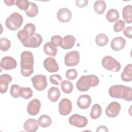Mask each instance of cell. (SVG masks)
Listing matches in <instances>:
<instances>
[{
    "label": "cell",
    "mask_w": 132,
    "mask_h": 132,
    "mask_svg": "<svg viewBox=\"0 0 132 132\" xmlns=\"http://www.w3.org/2000/svg\"><path fill=\"white\" fill-rule=\"evenodd\" d=\"M17 37L23 46L26 47H38L43 41L42 37L40 34L35 33L31 36H28L23 29L18 32Z\"/></svg>",
    "instance_id": "6da1fadb"
},
{
    "label": "cell",
    "mask_w": 132,
    "mask_h": 132,
    "mask_svg": "<svg viewBox=\"0 0 132 132\" xmlns=\"http://www.w3.org/2000/svg\"><path fill=\"white\" fill-rule=\"evenodd\" d=\"M34 56L30 51H24L21 54V73L25 77H28L34 73Z\"/></svg>",
    "instance_id": "7a4b0ae2"
},
{
    "label": "cell",
    "mask_w": 132,
    "mask_h": 132,
    "mask_svg": "<svg viewBox=\"0 0 132 132\" xmlns=\"http://www.w3.org/2000/svg\"><path fill=\"white\" fill-rule=\"evenodd\" d=\"M99 82V79L96 75H83L77 80L76 88L80 92H85L89 90L90 87L97 86Z\"/></svg>",
    "instance_id": "3957f363"
},
{
    "label": "cell",
    "mask_w": 132,
    "mask_h": 132,
    "mask_svg": "<svg viewBox=\"0 0 132 132\" xmlns=\"http://www.w3.org/2000/svg\"><path fill=\"white\" fill-rule=\"evenodd\" d=\"M23 22V19L22 15L18 12H13L6 19L5 24L8 29L15 31L20 28Z\"/></svg>",
    "instance_id": "277c9868"
},
{
    "label": "cell",
    "mask_w": 132,
    "mask_h": 132,
    "mask_svg": "<svg viewBox=\"0 0 132 132\" xmlns=\"http://www.w3.org/2000/svg\"><path fill=\"white\" fill-rule=\"evenodd\" d=\"M103 67L106 70L117 72L121 69V64L110 56H105L102 60Z\"/></svg>",
    "instance_id": "5b68a950"
},
{
    "label": "cell",
    "mask_w": 132,
    "mask_h": 132,
    "mask_svg": "<svg viewBox=\"0 0 132 132\" xmlns=\"http://www.w3.org/2000/svg\"><path fill=\"white\" fill-rule=\"evenodd\" d=\"M31 81L35 89L38 91L44 90L47 85L46 77L44 75H36L31 78Z\"/></svg>",
    "instance_id": "8992f818"
},
{
    "label": "cell",
    "mask_w": 132,
    "mask_h": 132,
    "mask_svg": "<svg viewBox=\"0 0 132 132\" xmlns=\"http://www.w3.org/2000/svg\"><path fill=\"white\" fill-rule=\"evenodd\" d=\"M80 60V55L78 51H73L67 53L64 56V63L67 67L77 65Z\"/></svg>",
    "instance_id": "52a82bcc"
},
{
    "label": "cell",
    "mask_w": 132,
    "mask_h": 132,
    "mask_svg": "<svg viewBox=\"0 0 132 132\" xmlns=\"http://www.w3.org/2000/svg\"><path fill=\"white\" fill-rule=\"evenodd\" d=\"M70 125L78 128L85 127L88 124V119L84 116L78 114H73L69 119Z\"/></svg>",
    "instance_id": "ba28073f"
},
{
    "label": "cell",
    "mask_w": 132,
    "mask_h": 132,
    "mask_svg": "<svg viewBox=\"0 0 132 132\" xmlns=\"http://www.w3.org/2000/svg\"><path fill=\"white\" fill-rule=\"evenodd\" d=\"M72 104L71 101L67 98H62L59 103V112L62 116H67L72 111Z\"/></svg>",
    "instance_id": "9c48e42d"
},
{
    "label": "cell",
    "mask_w": 132,
    "mask_h": 132,
    "mask_svg": "<svg viewBox=\"0 0 132 132\" xmlns=\"http://www.w3.org/2000/svg\"><path fill=\"white\" fill-rule=\"evenodd\" d=\"M120 110V104L117 102H112L106 107L105 113L108 117L115 118L119 115Z\"/></svg>",
    "instance_id": "30bf717a"
},
{
    "label": "cell",
    "mask_w": 132,
    "mask_h": 132,
    "mask_svg": "<svg viewBox=\"0 0 132 132\" xmlns=\"http://www.w3.org/2000/svg\"><path fill=\"white\" fill-rule=\"evenodd\" d=\"M17 66L15 59L11 56L4 57L1 61V67L5 70H9L15 69Z\"/></svg>",
    "instance_id": "8fae6325"
},
{
    "label": "cell",
    "mask_w": 132,
    "mask_h": 132,
    "mask_svg": "<svg viewBox=\"0 0 132 132\" xmlns=\"http://www.w3.org/2000/svg\"><path fill=\"white\" fill-rule=\"evenodd\" d=\"M43 66L45 70L50 73L56 72L59 70V65L56 59L51 57H47L44 59Z\"/></svg>",
    "instance_id": "7c38bea8"
},
{
    "label": "cell",
    "mask_w": 132,
    "mask_h": 132,
    "mask_svg": "<svg viewBox=\"0 0 132 132\" xmlns=\"http://www.w3.org/2000/svg\"><path fill=\"white\" fill-rule=\"evenodd\" d=\"M41 108V103L37 98L30 101L27 107V113L30 116H36L39 113Z\"/></svg>",
    "instance_id": "4fadbf2b"
},
{
    "label": "cell",
    "mask_w": 132,
    "mask_h": 132,
    "mask_svg": "<svg viewBox=\"0 0 132 132\" xmlns=\"http://www.w3.org/2000/svg\"><path fill=\"white\" fill-rule=\"evenodd\" d=\"M72 12L67 8L60 9L57 13V18L58 21L62 23H67L72 19Z\"/></svg>",
    "instance_id": "5bb4252c"
},
{
    "label": "cell",
    "mask_w": 132,
    "mask_h": 132,
    "mask_svg": "<svg viewBox=\"0 0 132 132\" xmlns=\"http://www.w3.org/2000/svg\"><path fill=\"white\" fill-rule=\"evenodd\" d=\"M92 102L91 97L88 94H82L79 96L77 101V106L81 109L88 108Z\"/></svg>",
    "instance_id": "9a60e30c"
},
{
    "label": "cell",
    "mask_w": 132,
    "mask_h": 132,
    "mask_svg": "<svg viewBox=\"0 0 132 132\" xmlns=\"http://www.w3.org/2000/svg\"><path fill=\"white\" fill-rule=\"evenodd\" d=\"M12 81V77L7 74H3L0 76V92L2 94L7 92L8 85Z\"/></svg>",
    "instance_id": "2e32d148"
},
{
    "label": "cell",
    "mask_w": 132,
    "mask_h": 132,
    "mask_svg": "<svg viewBox=\"0 0 132 132\" xmlns=\"http://www.w3.org/2000/svg\"><path fill=\"white\" fill-rule=\"evenodd\" d=\"M126 40L122 37L114 38L111 42V47L114 51H120L125 47Z\"/></svg>",
    "instance_id": "e0dca14e"
},
{
    "label": "cell",
    "mask_w": 132,
    "mask_h": 132,
    "mask_svg": "<svg viewBox=\"0 0 132 132\" xmlns=\"http://www.w3.org/2000/svg\"><path fill=\"white\" fill-rule=\"evenodd\" d=\"M39 123L35 119H29L27 120L23 125L25 130L28 132H35L39 128Z\"/></svg>",
    "instance_id": "ac0fdd59"
},
{
    "label": "cell",
    "mask_w": 132,
    "mask_h": 132,
    "mask_svg": "<svg viewBox=\"0 0 132 132\" xmlns=\"http://www.w3.org/2000/svg\"><path fill=\"white\" fill-rule=\"evenodd\" d=\"M124 85H116L110 87L109 89V94L112 98H121Z\"/></svg>",
    "instance_id": "d6986e66"
},
{
    "label": "cell",
    "mask_w": 132,
    "mask_h": 132,
    "mask_svg": "<svg viewBox=\"0 0 132 132\" xmlns=\"http://www.w3.org/2000/svg\"><path fill=\"white\" fill-rule=\"evenodd\" d=\"M76 42L75 38L72 35H67L64 37L62 39V43L61 45V48L64 50H68L72 48Z\"/></svg>",
    "instance_id": "ffe728a7"
},
{
    "label": "cell",
    "mask_w": 132,
    "mask_h": 132,
    "mask_svg": "<svg viewBox=\"0 0 132 132\" xmlns=\"http://www.w3.org/2000/svg\"><path fill=\"white\" fill-rule=\"evenodd\" d=\"M121 77L125 82H130L132 80V64H127L121 74Z\"/></svg>",
    "instance_id": "44dd1931"
},
{
    "label": "cell",
    "mask_w": 132,
    "mask_h": 132,
    "mask_svg": "<svg viewBox=\"0 0 132 132\" xmlns=\"http://www.w3.org/2000/svg\"><path fill=\"white\" fill-rule=\"evenodd\" d=\"M60 92L59 89L57 87H52L50 88L47 92L48 99L52 102H56L59 98Z\"/></svg>",
    "instance_id": "7402d4cb"
},
{
    "label": "cell",
    "mask_w": 132,
    "mask_h": 132,
    "mask_svg": "<svg viewBox=\"0 0 132 132\" xmlns=\"http://www.w3.org/2000/svg\"><path fill=\"white\" fill-rule=\"evenodd\" d=\"M122 16L126 23L132 22V6L131 5L125 6L122 9Z\"/></svg>",
    "instance_id": "603a6c76"
},
{
    "label": "cell",
    "mask_w": 132,
    "mask_h": 132,
    "mask_svg": "<svg viewBox=\"0 0 132 132\" xmlns=\"http://www.w3.org/2000/svg\"><path fill=\"white\" fill-rule=\"evenodd\" d=\"M43 50L46 55L51 56H56L57 53L56 47L54 46L51 42H50L45 43L43 46Z\"/></svg>",
    "instance_id": "cb8c5ba5"
},
{
    "label": "cell",
    "mask_w": 132,
    "mask_h": 132,
    "mask_svg": "<svg viewBox=\"0 0 132 132\" xmlns=\"http://www.w3.org/2000/svg\"><path fill=\"white\" fill-rule=\"evenodd\" d=\"M39 125L43 128H46L50 126L52 122L51 117L46 114L41 115L38 119Z\"/></svg>",
    "instance_id": "d4e9b609"
},
{
    "label": "cell",
    "mask_w": 132,
    "mask_h": 132,
    "mask_svg": "<svg viewBox=\"0 0 132 132\" xmlns=\"http://www.w3.org/2000/svg\"><path fill=\"white\" fill-rule=\"evenodd\" d=\"M106 18L109 22H114L119 18V13L116 9H110L107 12Z\"/></svg>",
    "instance_id": "484cf974"
},
{
    "label": "cell",
    "mask_w": 132,
    "mask_h": 132,
    "mask_svg": "<svg viewBox=\"0 0 132 132\" xmlns=\"http://www.w3.org/2000/svg\"><path fill=\"white\" fill-rule=\"evenodd\" d=\"M94 10L95 12L98 14H103L106 8V4L104 1H96L94 4Z\"/></svg>",
    "instance_id": "4316f807"
},
{
    "label": "cell",
    "mask_w": 132,
    "mask_h": 132,
    "mask_svg": "<svg viewBox=\"0 0 132 132\" xmlns=\"http://www.w3.org/2000/svg\"><path fill=\"white\" fill-rule=\"evenodd\" d=\"M102 107L98 104H94L91 108L90 112V117L92 119H97L100 118L102 114Z\"/></svg>",
    "instance_id": "83f0119b"
},
{
    "label": "cell",
    "mask_w": 132,
    "mask_h": 132,
    "mask_svg": "<svg viewBox=\"0 0 132 132\" xmlns=\"http://www.w3.org/2000/svg\"><path fill=\"white\" fill-rule=\"evenodd\" d=\"M38 11L39 10L37 5L34 3L30 2L29 7L25 11V13L28 16L33 18L38 14Z\"/></svg>",
    "instance_id": "f1b7e54d"
},
{
    "label": "cell",
    "mask_w": 132,
    "mask_h": 132,
    "mask_svg": "<svg viewBox=\"0 0 132 132\" xmlns=\"http://www.w3.org/2000/svg\"><path fill=\"white\" fill-rule=\"evenodd\" d=\"M131 96H132V89L129 87L124 86L123 88L121 98L126 101L130 102L132 100Z\"/></svg>",
    "instance_id": "f546056e"
},
{
    "label": "cell",
    "mask_w": 132,
    "mask_h": 132,
    "mask_svg": "<svg viewBox=\"0 0 132 132\" xmlns=\"http://www.w3.org/2000/svg\"><path fill=\"white\" fill-rule=\"evenodd\" d=\"M108 37L104 34H100L95 38V43L99 46H104L108 43Z\"/></svg>",
    "instance_id": "4dcf8cb0"
},
{
    "label": "cell",
    "mask_w": 132,
    "mask_h": 132,
    "mask_svg": "<svg viewBox=\"0 0 132 132\" xmlns=\"http://www.w3.org/2000/svg\"><path fill=\"white\" fill-rule=\"evenodd\" d=\"M61 88L64 93L69 94L73 90V85L71 81L68 80H64L61 82Z\"/></svg>",
    "instance_id": "1f68e13d"
},
{
    "label": "cell",
    "mask_w": 132,
    "mask_h": 132,
    "mask_svg": "<svg viewBox=\"0 0 132 132\" xmlns=\"http://www.w3.org/2000/svg\"><path fill=\"white\" fill-rule=\"evenodd\" d=\"M33 94L32 90L29 87H22L20 90V95L24 99L30 98Z\"/></svg>",
    "instance_id": "d6a6232c"
},
{
    "label": "cell",
    "mask_w": 132,
    "mask_h": 132,
    "mask_svg": "<svg viewBox=\"0 0 132 132\" xmlns=\"http://www.w3.org/2000/svg\"><path fill=\"white\" fill-rule=\"evenodd\" d=\"M14 5L16 6L20 9L26 11L30 5V2L27 0H16Z\"/></svg>",
    "instance_id": "836d02e7"
},
{
    "label": "cell",
    "mask_w": 132,
    "mask_h": 132,
    "mask_svg": "<svg viewBox=\"0 0 132 132\" xmlns=\"http://www.w3.org/2000/svg\"><path fill=\"white\" fill-rule=\"evenodd\" d=\"M11 43L9 40L6 38H2L0 39V48L1 51L6 52L10 48Z\"/></svg>",
    "instance_id": "e575fe53"
},
{
    "label": "cell",
    "mask_w": 132,
    "mask_h": 132,
    "mask_svg": "<svg viewBox=\"0 0 132 132\" xmlns=\"http://www.w3.org/2000/svg\"><path fill=\"white\" fill-rule=\"evenodd\" d=\"M23 30L28 36H31L35 34L36 27L34 24L29 23L24 26Z\"/></svg>",
    "instance_id": "d590c367"
},
{
    "label": "cell",
    "mask_w": 132,
    "mask_h": 132,
    "mask_svg": "<svg viewBox=\"0 0 132 132\" xmlns=\"http://www.w3.org/2000/svg\"><path fill=\"white\" fill-rule=\"evenodd\" d=\"M20 87L16 84H13L11 86L10 88V95L14 98H19L20 95Z\"/></svg>",
    "instance_id": "8d00e7d4"
},
{
    "label": "cell",
    "mask_w": 132,
    "mask_h": 132,
    "mask_svg": "<svg viewBox=\"0 0 132 132\" xmlns=\"http://www.w3.org/2000/svg\"><path fill=\"white\" fill-rule=\"evenodd\" d=\"M125 26V23L122 20H117L113 26V30L116 32H118L123 30Z\"/></svg>",
    "instance_id": "74e56055"
},
{
    "label": "cell",
    "mask_w": 132,
    "mask_h": 132,
    "mask_svg": "<svg viewBox=\"0 0 132 132\" xmlns=\"http://www.w3.org/2000/svg\"><path fill=\"white\" fill-rule=\"evenodd\" d=\"M51 42L55 47L61 46L62 43V38L58 35L53 36L51 39Z\"/></svg>",
    "instance_id": "f35d334b"
},
{
    "label": "cell",
    "mask_w": 132,
    "mask_h": 132,
    "mask_svg": "<svg viewBox=\"0 0 132 132\" xmlns=\"http://www.w3.org/2000/svg\"><path fill=\"white\" fill-rule=\"evenodd\" d=\"M62 77L58 74L52 75L50 77V80L51 82L55 85L59 86L62 81Z\"/></svg>",
    "instance_id": "ab89813d"
},
{
    "label": "cell",
    "mask_w": 132,
    "mask_h": 132,
    "mask_svg": "<svg viewBox=\"0 0 132 132\" xmlns=\"http://www.w3.org/2000/svg\"><path fill=\"white\" fill-rule=\"evenodd\" d=\"M66 77L71 80L75 79L77 76V72L74 69H68L65 73Z\"/></svg>",
    "instance_id": "60d3db41"
},
{
    "label": "cell",
    "mask_w": 132,
    "mask_h": 132,
    "mask_svg": "<svg viewBox=\"0 0 132 132\" xmlns=\"http://www.w3.org/2000/svg\"><path fill=\"white\" fill-rule=\"evenodd\" d=\"M131 34H132V27L131 26L126 27L123 31V34L126 37L130 38V39H131L132 38Z\"/></svg>",
    "instance_id": "b9f144b4"
},
{
    "label": "cell",
    "mask_w": 132,
    "mask_h": 132,
    "mask_svg": "<svg viewBox=\"0 0 132 132\" xmlns=\"http://www.w3.org/2000/svg\"><path fill=\"white\" fill-rule=\"evenodd\" d=\"M76 5L79 7L82 8L88 5V0H76L75 1Z\"/></svg>",
    "instance_id": "7bdbcfd3"
},
{
    "label": "cell",
    "mask_w": 132,
    "mask_h": 132,
    "mask_svg": "<svg viewBox=\"0 0 132 132\" xmlns=\"http://www.w3.org/2000/svg\"><path fill=\"white\" fill-rule=\"evenodd\" d=\"M97 132H99V131H108V129L107 128L106 126H104V125H102V126H100L99 127H97L96 130Z\"/></svg>",
    "instance_id": "ee69618b"
},
{
    "label": "cell",
    "mask_w": 132,
    "mask_h": 132,
    "mask_svg": "<svg viewBox=\"0 0 132 132\" xmlns=\"http://www.w3.org/2000/svg\"><path fill=\"white\" fill-rule=\"evenodd\" d=\"M15 1L14 0H5L4 1V3L7 5V6H12L13 5H14Z\"/></svg>",
    "instance_id": "f6af8a7d"
}]
</instances>
